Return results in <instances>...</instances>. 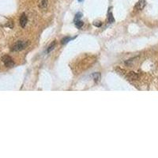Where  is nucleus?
<instances>
[{"instance_id":"9b49d317","label":"nucleus","mask_w":158,"mask_h":158,"mask_svg":"<svg viewBox=\"0 0 158 158\" xmlns=\"http://www.w3.org/2000/svg\"><path fill=\"white\" fill-rule=\"evenodd\" d=\"M93 78H94L95 82H97L100 81V73H95V74H93Z\"/></svg>"},{"instance_id":"ddd939ff","label":"nucleus","mask_w":158,"mask_h":158,"mask_svg":"<svg viewBox=\"0 0 158 158\" xmlns=\"http://www.w3.org/2000/svg\"><path fill=\"white\" fill-rule=\"evenodd\" d=\"M101 25H102V23H101V21H94L93 22V25L94 26H96V27H100L101 26Z\"/></svg>"},{"instance_id":"4468645a","label":"nucleus","mask_w":158,"mask_h":158,"mask_svg":"<svg viewBox=\"0 0 158 158\" xmlns=\"http://www.w3.org/2000/svg\"><path fill=\"white\" fill-rule=\"evenodd\" d=\"M6 26H9V27H10V29H12V28H13V26H14V25H13V22H12V21H10L9 24L6 25Z\"/></svg>"},{"instance_id":"2eb2a0df","label":"nucleus","mask_w":158,"mask_h":158,"mask_svg":"<svg viewBox=\"0 0 158 158\" xmlns=\"http://www.w3.org/2000/svg\"><path fill=\"white\" fill-rule=\"evenodd\" d=\"M79 2H83V0H78Z\"/></svg>"},{"instance_id":"f257e3e1","label":"nucleus","mask_w":158,"mask_h":158,"mask_svg":"<svg viewBox=\"0 0 158 158\" xmlns=\"http://www.w3.org/2000/svg\"><path fill=\"white\" fill-rule=\"evenodd\" d=\"M27 46H28V42L19 41L16 42L14 45H13L11 50L13 51H21V50L25 49Z\"/></svg>"},{"instance_id":"20e7f679","label":"nucleus","mask_w":158,"mask_h":158,"mask_svg":"<svg viewBox=\"0 0 158 158\" xmlns=\"http://www.w3.org/2000/svg\"><path fill=\"white\" fill-rule=\"evenodd\" d=\"M28 22V18H27V16L25 15V14H22L21 18H20V25L22 28H25L26 24Z\"/></svg>"},{"instance_id":"39448f33","label":"nucleus","mask_w":158,"mask_h":158,"mask_svg":"<svg viewBox=\"0 0 158 158\" xmlns=\"http://www.w3.org/2000/svg\"><path fill=\"white\" fill-rule=\"evenodd\" d=\"M48 4V0H38V6L40 9H46Z\"/></svg>"},{"instance_id":"6e6552de","label":"nucleus","mask_w":158,"mask_h":158,"mask_svg":"<svg viewBox=\"0 0 158 158\" xmlns=\"http://www.w3.org/2000/svg\"><path fill=\"white\" fill-rule=\"evenodd\" d=\"M108 22H109V23H113V22L115 21V19H114L113 15H112V14L111 13L110 10L108 11Z\"/></svg>"},{"instance_id":"9d476101","label":"nucleus","mask_w":158,"mask_h":158,"mask_svg":"<svg viewBox=\"0 0 158 158\" xmlns=\"http://www.w3.org/2000/svg\"><path fill=\"white\" fill-rule=\"evenodd\" d=\"M72 39H74V38H71V37H70V36H66V37H64L62 41H61V43L62 44H67V43H68L70 41H71Z\"/></svg>"},{"instance_id":"1a4fd4ad","label":"nucleus","mask_w":158,"mask_h":158,"mask_svg":"<svg viewBox=\"0 0 158 158\" xmlns=\"http://www.w3.org/2000/svg\"><path fill=\"white\" fill-rule=\"evenodd\" d=\"M56 41H53L52 42L50 45H49V47H48V53H49V52H51L52 50H54V48H55V47H56Z\"/></svg>"},{"instance_id":"7ed1b4c3","label":"nucleus","mask_w":158,"mask_h":158,"mask_svg":"<svg viewBox=\"0 0 158 158\" xmlns=\"http://www.w3.org/2000/svg\"><path fill=\"white\" fill-rule=\"evenodd\" d=\"M146 5V0H139V1L136 3L135 9L137 10H141L144 9V7Z\"/></svg>"},{"instance_id":"0eeeda50","label":"nucleus","mask_w":158,"mask_h":158,"mask_svg":"<svg viewBox=\"0 0 158 158\" xmlns=\"http://www.w3.org/2000/svg\"><path fill=\"white\" fill-rule=\"evenodd\" d=\"M74 24H75V26H76V27L78 28V29H81V28L82 27V26H83V25H84L83 21H81V20H78V21H74Z\"/></svg>"},{"instance_id":"f03ea898","label":"nucleus","mask_w":158,"mask_h":158,"mask_svg":"<svg viewBox=\"0 0 158 158\" xmlns=\"http://www.w3.org/2000/svg\"><path fill=\"white\" fill-rule=\"evenodd\" d=\"M1 59H2L3 62L5 64L6 67H13L14 66V60H13V59L9 56H4L2 57Z\"/></svg>"},{"instance_id":"423d86ee","label":"nucleus","mask_w":158,"mask_h":158,"mask_svg":"<svg viewBox=\"0 0 158 158\" xmlns=\"http://www.w3.org/2000/svg\"><path fill=\"white\" fill-rule=\"evenodd\" d=\"M128 77L130 79H132V80H136V79H138V75L135 72H130L128 74Z\"/></svg>"},{"instance_id":"f8f14e48","label":"nucleus","mask_w":158,"mask_h":158,"mask_svg":"<svg viewBox=\"0 0 158 158\" xmlns=\"http://www.w3.org/2000/svg\"><path fill=\"white\" fill-rule=\"evenodd\" d=\"M82 13H77V14L75 15V17H74V21H76L80 20V19L82 18Z\"/></svg>"}]
</instances>
